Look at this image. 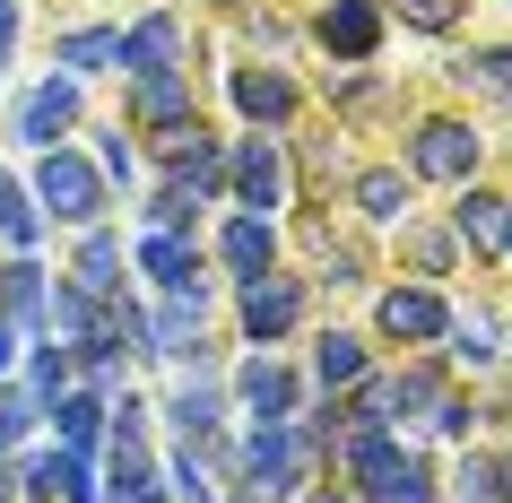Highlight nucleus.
Returning <instances> with one entry per match:
<instances>
[{"mask_svg":"<svg viewBox=\"0 0 512 503\" xmlns=\"http://www.w3.org/2000/svg\"><path fill=\"white\" fill-rule=\"evenodd\" d=\"M70 122H79V87L70 79H44L27 105H18V139H27V148H53Z\"/></svg>","mask_w":512,"mask_h":503,"instance_id":"7","label":"nucleus"},{"mask_svg":"<svg viewBox=\"0 0 512 503\" xmlns=\"http://www.w3.org/2000/svg\"><path fill=\"white\" fill-rule=\"evenodd\" d=\"M131 165H139V157H131V139L105 131V174H122V183H131Z\"/></svg>","mask_w":512,"mask_h":503,"instance_id":"31","label":"nucleus"},{"mask_svg":"<svg viewBox=\"0 0 512 503\" xmlns=\"http://www.w3.org/2000/svg\"><path fill=\"white\" fill-rule=\"evenodd\" d=\"M174 61H183V27H174V18H148L139 35H122V70H131V79H157Z\"/></svg>","mask_w":512,"mask_h":503,"instance_id":"10","label":"nucleus"},{"mask_svg":"<svg viewBox=\"0 0 512 503\" xmlns=\"http://www.w3.org/2000/svg\"><path fill=\"white\" fill-rule=\"evenodd\" d=\"M61 382H70V356H61V347H44V356L27 365V391H35V399H61Z\"/></svg>","mask_w":512,"mask_h":503,"instance_id":"28","label":"nucleus"},{"mask_svg":"<svg viewBox=\"0 0 512 503\" xmlns=\"http://www.w3.org/2000/svg\"><path fill=\"white\" fill-rule=\"evenodd\" d=\"M113 503H157V486H148V460H139V443H113Z\"/></svg>","mask_w":512,"mask_h":503,"instance_id":"21","label":"nucleus"},{"mask_svg":"<svg viewBox=\"0 0 512 503\" xmlns=\"http://www.w3.org/2000/svg\"><path fill=\"white\" fill-rule=\"evenodd\" d=\"M27 425H35V391H0V451L18 443Z\"/></svg>","mask_w":512,"mask_h":503,"instance_id":"30","label":"nucleus"},{"mask_svg":"<svg viewBox=\"0 0 512 503\" xmlns=\"http://www.w3.org/2000/svg\"><path fill=\"white\" fill-rule=\"evenodd\" d=\"M452 226L478 243V252H495V243H504V200H495V191H469V200L452 209Z\"/></svg>","mask_w":512,"mask_h":503,"instance_id":"18","label":"nucleus"},{"mask_svg":"<svg viewBox=\"0 0 512 503\" xmlns=\"http://www.w3.org/2000/svg\"><path fill=\"white\" fill-rule=\"evenodd\" d=\"M304 460H313V443L304 434H287V425H261L252 443H243V469H252V495H278V486H296Z\"/></svg>","mask_w":512,"mask_h":503,"instance_id":"3","label":"nucleus"},{"mask_svg":"<svg viewBox=\"0 0 512 503\" xmlns=\"http://www.w3.org/2000/svg\"><path fill=\"white\" fill-rule=\"evenodd\" d=\"M53 417H61V443L87 451V443H96V425H105V408H96V399H61Z\"/></svg>","mask_w":512,"mask_h":503,"instance_id":"26","label":"nucleus"},{"mask_svg":"<svg viewBox=\"0 0 512 503\" xmlns=\"http://www.w3.org/2000/svg\"><path fill=\"white\" fill-rule=\"evenodd\" d=\"M391 9H400L408 27H426V35H443V27L460 18V0H391Z\"/></svg>","mask_w":512,"mask_h":503,"instance_id":"29","label":"nucleus"},{"mask_svg":"<svg viewBox=\"0 0 512 503\" xmlns=\"http://www.w3.org/2000/svg\"><path fill=\"white\" fill-rule=\"evenodd\" d=\"M374 321L391 330V339H443V321H452V313H443L426 287H391V295L374 304Z\"/></svg>","mask_w":512,"mask_h":503,"instance_id":"8","label":"nucleus"},{"mask_svg":"<svg viewBox=\"0 0 512 503\" xmlns=\"http://www.w3.org/2000/svg\"><path fill=\"white\" fill-rule=\"evenodd\" d=\"M226 269H235V278H261V269H270V226H261V217H235V226H226Z\"/></svg>","mask_w":512,"mask_h":503,"instance_id":"17","label":"nucleus"},{"mask_svg":"<svg viewBox=\"0 0 512 503\" xmlns=\"http://www.w3.org/2000/svg\"><path fill=\"white\" fill-rule=\"evenodd\" d=\"M408 252H417L426 269H443V261H452V243H443V235H408Z\"/></svg>","mask_w":512,"mask_h":503,"instance_id":"32","label":"nucleus"},{"mask_svg":"<svg viewBox=\"0 0 512 503\" xmlns=\"http://www.w3.org/2000/svg\"><path fill=\"white\" fill-rule=\"evenodd\" d=\"M408 165H417V174H434V183H460V174L478 165V139L460 131V122H426V131H417V148H408Z\"/></svg>","mask_w":512,"mask_h":503,"instance_id":"6","label":"nucleus"},{"mask_svg":"<svg viewBox=\"0 0 512 503\" xmlns=\"http://www.w3.org/2000/svg\"><path fill=\"white\" fill-rule=\"evenodd\" d=\"M486 469H495V495L512 503V460H486Z\"/></svg>","mask_w":512,"mask_h":503,"instance_id":"34","label":"nucleus"},{"mask_svg":"<svg viewBox=\"0 0 512 503\" xmlns=\"http://www.w3.org/2000/svg\"><path fill=\"white\" fill-rule=\"evenodd\" d=\"M460 79L478 87V96H504V105H512V53H478V61H460Z\"/></svg>","mask_w":512,"mask_h":503,"instance_id":"24","label":"nucleus"},{"mask_svg":"<svg viewBox=\"0 0 512 503\" xmlns=\"http://www.w3.org/2000/svg\"><path fill=\"white\" fill-rule=\"evenodd\" d=\"M356 209L374 217V226H391V217H408V183L391 165H374V174H356Z\"/></svg>","mask_w":512,"mask_h":503,"instance_id":"16","label":"nucleus"},{"mask_svg":"<svg viewBox=\"0 0 512 503\" xmlns=\"http://www.w3.org/2000/svg\"><path fill=\"white\" fill-rule=\"evenodd\" d=\"M235 105L252 113V122H287V113H296V87L278 79V70H243V79H235Z\"/></svg>","mask_w":512,"mask_h":503,"instance_id":"14","label":"nucleus"},{"mask_svg":"<svg viewBox=\"0 0 512 503\" xmlns=\"http://www.w3.org/2000/svg\"><path fill=\"white\" fill-rule=\"evenodd\" d=\"M278 183H287V174H278V148H270V139H243V148H235V191H243V209H278Z\"/></svg>","mask_w":512,"mask_h":503,"instance_id":"11","label":"nucleus"},{"mask_svg":"<svg viewBox=\"0 0 512 503\" xmlns=\"http://www.w3.org/2000/svg\"><path fill=\"white\" fill-rule=\"evenodd\" d=\"M139 122H157V131H174V122H191V87H183V70H157V79H139Z\"/></svg>","mask_w":512,"mask_h":503,"instance_id":"13","label":"nucleus"},{"mask_svg":"<svg viewBox=\"0 0 512 503\" xmlns=\"http://www.w3.org/2000/svg\"><path fill=\"white\" fill-rule=\"evenodd\" d=\"M322 503H339V495H322Z\"/></svg>","mask_w":512,"mask_h":503,"instance_id":"37","label":"nucleus"},{"mask_svg":"<svg viewBox=\"0 0 512 503\" xmlns=\"http://www.w3.org/2000/svg\"><path fill=\"white\" fill-rule=\"evenodd\" d=\"M174 425H183V443H209L217 399H209V391H183V399H174Z\"/></svg>","mask_w":512,"mask_h":503,"instance_id":"27","label":"nucleus"},{"mask_svg":"<svg viewBox=\"0 0 512 503\" xmlns=\"http://www.w3.org/2000/svg\"><path fill=\"white\" fill-rule=\"evenodd\" d=\"M313 373H322L330 391H348L356 373H365V347H356V339H348V330H330V339H322V347H313Z\"/></svg>","mask_w":512,"mask_h":503,"instance_id":"19","label":"nucleus"},{"mask_svg":"<svg viewBox=\"0 0 512 503\" xmlns=\"http://www.w3.org/2000/svg\"><path fill=\"white\" fill-rule=\"evenodd\" d=\"M35 486H44V495H61V503H105L79 451H53V460H35Z\"/></svg>","mask_w":512,"mask_h":503,"instance_id":"15","label":"nucleus"},{"mask_svg":"<svg viewBox=\"0 0 512 503\" xmlns=\"http://www.w3.org/2000/svg\"><path fill=\"white\" fill-rule=\"evenodd\" d=\"M35 200L53 217H70V226H96V209H105V183L87 174L70 148H35Z\"/></svg>","mask_w":512,"mask_h":503,"instance_id":"2","label":"nucleus"},{"mask_svg":"<svg viewBox=\"0 0 512 503\" xmlns=\"http://www.w3.org/2000/svg\"><path fill=\"white\" fill-rule=\"evenodd\" d=\"M243 408H252L261 425H287V408H296V382H287L270 356H252V365H243Z\"/></svg>","mask_w":512,"mask_h":503,"instance_id":"12","label":"nucleus"},{"mask_svg":"<svg viewBox=\"0 0 512 503\" xmlns=\"http://www.w3.org/2000/svg\"><path fill=\"white\" fill-rule=\"evenodd\" d=\"M9 44H18V0H0V61H9Z\"/></svg>","mask_w":512,"mask_h":503,"instance_id":"33","label":"nucleus"},{"mask_svg":"<svg viewBox=\"0 0 512 503\" xmlns=\"http://www.w3.org/2000/svg\"><path fill=\"white\" fill-rule=\"evenodd\" d=\"M139 269H148L174 304H191V313H200V295H209V287H200V261H191V243L174 235V226H157V235L139 243Z\"/></svg>","mask_w":512,"mask_h":503,"instance_id":"4","label":"nucleus"},{"mask_svg":"<svg viewBox=\"0 0 512 503\" xmlns=\"http://www.w3.org/2000/svg\"><path fill=\"white\" fill-rule=\"evenodd\" d=\"M504 243H512V217H504Z\"/></svg>","mask_w":512,"mask_h":503,"instance_id":"36","label":"nucleus"},{"mask_svg":"<svg viewBox=\"0 0 512 503\" xmlns=\"http://www.w3.org/2000/svg\"><path fill=\"white\" fill-rule=\"evenodd\" d=\"M356 486H365V503H434V477H426V460L417 451H400L382 425H365L356 434Z\"/></svg>","mask_w":512,"mask_h":503,"instance_id":"1","label":"nucleus"},{"mask_svg":"<svg viewBox=\"0 0 512 503\" xmlns=\"http://www.w3.org/2000/svg\"><path fill=\"white\" fill-rule=\"evenodd\" d=\"M122 61V35L87 27V35H61V70H113Z\"/></svg>","mask_w":512,"mask_h":503,"instance_id":"20","label":"nucleus"},{"mask_svg":"<svg viewBox=\"0 0 512 503\" xmlns=\"http://www.w3.org/2000/svg\"><path fill=\"white\" fill-rule=\"evenodd\" d=\"M9 356H18V330H9V321H0V373H9Z\"/></svg>","mask_w":512,"mask_h":503,"instance_id":"35","label":"nucleus"},{"mask_svg":"<svg viewBox=\"0 0 512 503\" xmlns=\"http://www.w3.org/2000/svg\"><path fill=\"white\" fill-rule=\"evenodd\" d=\"M113 269H122L113 235H87V252H79V287H87V295H113Z\"/></svg>","mask_w":512,"mask_h":503,"instance_id":"23","label":"nucleus"},{"mask_svg":"<svg viewBox=\"0 0 512 503\" xmlns=\"http://www.w3.org/2000/svg\"><path fill=\"white\" fill-rule=\"evenodd\" d=\"M374 35H382V9H374V0H330V9H322V44H330V53L365 61V53H374Z\"/></svg>","mask_w":512,"mask_h":503,"instance_id":"9","label":"nucleus"},{"mask_svg":"<svg viewBox=\"0 0 512 503\" xmlns=\"http://www.w3.org/2000/svg\"><path fill=\"white\" fill-rule=\"evenodd\" d=\"M0 235L18 243V252H27V243H35V209H27V191L9 183V174H0Z\"/></svg>","mask_w":512,"mask_h":503,"instance_id":"25","label":"nucleus"},{"mask_svg":"<svg viewBox=\"0 0 512 503\" xmlns=\"http://www.w3.org/2000/svg\"><path fill=\"white\" fill-rule=\"evenodd\" d=\"M443 330H452V356H469V365H486V356H504V330H495V321L486 313H469V321H443Z\"/></svg>","mask_w":512,"mask_h":503,"instance_id":"22","label":"nucleus"},{"mask_svg":"<svg viewBox=\"0 0 512 503\" xmlns=\"http://www.w3.org/2000/svg\"><path fill=\"white\" fill-rule=\"evenodd\" d=\"M296 313H304V287L296 278H243V330L252 339H278V330H296Z\"/></svg>","mask_w":512,"mask_h":503,"instance_id":"5","label":"nucleus"}]
</instances>
